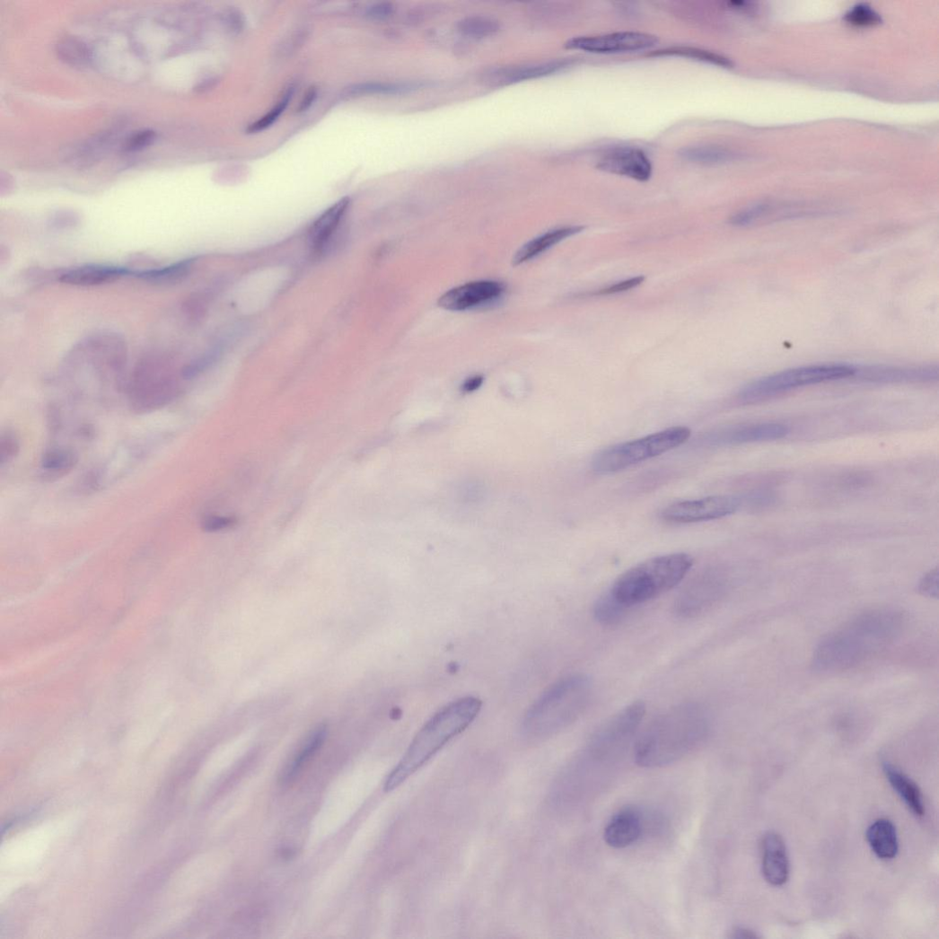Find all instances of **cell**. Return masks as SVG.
I'll use <instances>...</instances> for the list:
<instances>
[{"label":"cell","instance_id":"obj_1","mask_svg":"<svg viewBox=\"0 0 939 939\" xmlns=\"http://www.w3.org/2000/svg\"><path fill=\"white\" fill-rule=\"evenodd\" d=\"M906 623L905 615L894 609L862 613L821 640L813 664L818 671L830 672L856 667L896 642Z\"/></svg>","mask_w":939,"mask_h":939},{"label":"cell","instance_id":"obj_2","mask_svg":"<svg viewBox=\"0 0 939 939\" xmlns=\"http://www.w3.org/2000/svg\"><path fill=\"white\" fill-rule=\"evenodd\" d=\"M710 720L699 704L684 703L672 706L656 717L635 744L637 765L657 768L684 758L707 737Z\"/></svg>","mask_w":939,"mask_h":939},{"label":"cell","instance_id":"obj_3","mask_svg":"<svg viewBox=\"0 0 939 939\" xmlns=\"http://www.w3.org/2000/svg\"><path fill=\"white\" fill-rule=\"evenodd\" d=\"M481 708L480 699L466 697L450 703L434 715L425 723L389 776L385 791H394L420 770L476 720Z\"/></svg>","mask_w":939,"mask_h":939},{"label":"cell","instance_id":"obj_4","mask_svg":"<svg viewBox=\"0 0 939 939\" xmlns=\"http://www.w3.org/2000/svg\"><path fill=\"white\" fill-rule=\"evenodd\" d=\"M592 684L585 674L568 675L549 687L527 711L522 732L543 740L563 732L577 721L590 705Z\"/></svg>","mask_w":939,"mask_h":939},{"label":"cell","instance_id":"obj_5","mask_svg":"<svg viewBox=\"0 0 939 939\" xmlns=\"http://www.w3.org/2000/svg\"><path fill=\"white\" fill-rule=\"evenodd\" d=\"M693 566L694 559L688 553L662 555L627 570L610 591L622 605L630 609L654 601L677 586Z\"/></svg>","mask_w":939,"mask_h":939},{"label":"cell","instance_id":"obj_6","mask_svg":"<svg viewBox=\"0 0 939 939\" xmlns=\"http://www.w3.org/2000/svg\"><path fill=\"white\" fill-rule=\"evenodd\" d=\"M646 706L636 701L619 710L592 735L575 759V771L584 780L607 771L624 755L645 719Z\"/></svg>","mask_w":939,"mask_h":939},{"label":"cell","instance_id":"obj_7","mask_svg":"<svg viewBox=\"0 0 939 939\" xmlns=\"http://www.w3.org/2000/svg\"><path fill=\"white\" fill-rule=\"evenodd\" d=\"M691 435L688 426H676L644 438L610 446L592 457V472L609 476L624 471L685 444Z\"/></svg>","mask_w":939,"mask_h":939},{"label":"cell","instance_id":"obj_8","mask_svg":"<svg viewBox=\"0 0 939 939\" xmlns=\"http://www.w3.org/2000/svg\"><path fill=\"white\" fill-rule=\"evenodd\" d=\"M172 352L150 351L137 362L130 381L131 396L139 408H154L172 400L179 392V378Z\"/></svg>","mask_w":939,"mask_h":939},{"label":"cell","instance_id":"obj_9","mask_svg":"<svg viewBox=\"0 0 939 939\" xmlns=\"http://www.w3.org/2000/svg\"><path fill=\"white\" fill-rule=\"evenodd\" d=\"M856 373V366L845 364L795 367L748 383L739 391L737 399L742 404H753L797 389L853 377Z\"/></svg>","mask_w":939,"mask_h":939},{"label":"cell","instance_id":"obj_10","mask_svg":"<svg viewBox=\"0 0 939 939\" xmlns=\"http://www.w3.org/2000/svg\"><path fill=\"white\" fill-rule=\"evenodd\" d=\"M740 505V500L731 496H713L680 501L665 507L662 511L661 518L673 524L715 521L734 514Z\"/></svg>","mask_w":939,"mask_h":939},{"label":"cell","instance_id":"obj_11","mask_svg":"<svg viewBox=\"0 0 939 939\" xmlns=\"http://www.w3.org/2000/svg\"><path fill=\"white\" fill-rule=\"evenodd\" d=\"M654 35L638 31H620L596 36H580L570 39L566 48L569 50L592 54H619L645 51L658 44Z\"/></svg>","mask_w":939,"mask_h":939},{"label":"cell","instance_id":"obj_12","mask_svg":"<svg viewBox=\"0 0 939 939\" xmlns=\"http://www.w3.org/2000/svg\"><path fill=\"white\" fill-rule=\"evenodd\" d=\"M505 291L502 283L482 280L459 285L440 297L438 305L449 312H464L491 303Z\"/></svg>","mask_w":939,"mask_h":939},{"label":"cell","instance_id":"obj_13","mask_svg":"<svg viewBox=\"0 0 939 939\" xmlns=\"http://www.w3.org/2000/svg\"><path fill=\"white\" fill-rule=\"evenodd\" d=\"M605 172L646 182L653 175V164L646 154L635 147H619L608 152L597 163Z\"/></svg>","mask_w":939,"mask_h":939},{"label":"cell","instance_id":"obj_14","mask_svg":"<svg viewBox=\"0 0 939 939\" xmlns=\"http://www.w3.org/2000/svg\"><path fill=\"white\" fill-rule=\"evenodd\" d=\"M723 581L705 577L687 587L677 599L675 611L685 619L695 618L712 608L725 591Z\"/></svg>","mask_w":939,"mask_h":939},{"label":"cell","instance_id":"obj_15","mask_svg":"<svg viewBox=\"0 0 939 939\" xmlns=\"http://www.w3.org/2000/svg\"><path fill=\"white\" fill-rule=\"evenodd\" d=\"M787 434V426L779 423L750 424L714 434L708 442L716 446L740 445L780 440Z\"/></svg>","mask_w":939,"mask_h":939},{"label":"cell","instance_id":"obj_16","mask_svg":"<svg viewBox=\"0 0 939 939\" xmlns=\"http://www.w3.org/2000/svg\"><path fill=\"white\" fill-rule=\"evenodd\" d=\"M133 270L126 268L85 265L61 270L54 275L57 281L73 286L92 287L114 283L132 276Z\"/></svg>","mask_w":939,"mask_h":939},{"label":"cell","instance_id":"obj_17","mask_svg":"<svg viewBox=\"0 0 939 939\" xmlns=\"http://www.w3.org/2000/svg\"><path fill=\"white\" fill-rule=\"evenodd\" d=\"M645 831L643 814L636 808L627 807L619 811L608 823L604 839L613 848H626L637 842Z\"/></svg>","mask_w":939,"mask_h":939},{"label":"cell","instance_id":"obj_18","mask_svg":"<svg viewBox=\"0 0 939 939\" xmlns=\"http://www.w3.org/2000/svg\"><path fill=\"white\" fill-rule=\"evenodd\" d=\"M573 64L570 60H555L525 66H504L489 71L485 80L490 85L498 87L522 81L544 77L559 73Z\"/></svg>","mask_w":939,"mask_h":939},{"label":"cell","instance_id":"obj_19","mask_svg":"<svg viewBox=\"0 0 939 939\" xmlns=\"http://www.w3.org/2000/svg\"><path fill=\"white\" fill-rule=\"evenodd\" d=\"M762 873L765 880L775 885L785 884L790 873L785 844L778 834L767 833L762 840Z\"/></svg>","mask_w":939,"mask_h":939},{"label":"cell","instance_id":"obj_20","mask_svg":"<svg viewBox=\"0 0 939 939\" xmlns=\"http://www.w3.org/2000/svg\"><path fill=\"white\" fill-rule=\"evenodd\" d=\"M350 204V197L341 198L314 222L309 233V241L314 250L320 251L329 242L343 222Z\"/></svg>","mask_w":939,"mask_h":939},{"label":"cell","instance_id":"obj_21","mask_svg":"<svg viewBox=\"0 0 939 939\" xmlns=\"http://www.w3.org/2000/svg\"><path fill=\"white\" fill-rule=\"evenodd\" d=\"M856 375L873 382L931 381L937 378L936 366L900 367L868 366L857 367Z\"/></svg>","mask_w":939,"mask_h":939},{"label":"cell","instance_id":"obj_22","mask_svg":"<svg viewBox=\"0 0 939 939\" xmlns=\"http://www.w3.org/2000/svg\"><path fill=\"white\" fill-rule=\"evenodd\" d=\"M584 231V226H568L549 231L524 244L514 255L512 265L519 267L540 255L549 248Z\"/></svg>","mask_w":939,"mask_h":939},{"label":"cell","instance_id":"obj_23","mask_svg":"<svg viewBox=\"0 0 939 939\" xmlns=\"http://www.w3.org/2000/svg\"><path fill=\"white\" fill-rule=\"evenodd\" d=\"M882 767L883 772L894 791L899 794L917 817H923L925 805L917 785L889 762H884Z\"/></svg>","mask_w":939,"mask_h":939},{"label":"cell","instance_id":"obj_24","mask_svg":"<svg viewBox=\"0 0 939 939\" xmlns=\"http://www.w3.org/2000/svg\"><path fill=\"white\" fill-rule=\"evenodd\" d=\"M867 840L876 856L882 860H891L898 855V833L888 820L876 821L868 829Z\"/></svg>","mask_w":939,"mask_h":939},{"label":"cell","instance_id":"obj_25","mask_svg":"<svg viewBox=\"0 0 939 939\" xmlns=\"http://www.w3.org/2000/svg\"><path fill=\"white\" fill-rule=\"evenodd\" d=\"M195 264V259H185L162 268L133 270L132 276L154 285H176L189 276Z\"/></svg>","mask_w":939,"mask_h":939},{"label":"cell","instance_id":"obj_26","mask_svg":"<svg viewBox=\"0 0 939 939\" xmlns=\"http://www.w3.org/2000/svg\"><path fill=\"white\" fill-rule=\"evenodd\" d=\"M57 53L62 61L74 67H88L92 62L91 48L75 36L61 38L57 44Z\"/></svg>","mask_w":939,"mask_h":939},{"label":"cell","instance_id":"obj_27","mask_svg":"<svg viewBox=\"0 0 939 939\" xmlns=\"http://www.w3.org/2000/svg\"><path fill=\"white\" fill-rule=\"evenodd\" d=\"M424 83H382L367 82L353 85L347 91L348 97H361L364 95H394L408 93L423 88Z\"/></svg>","mask_w":939,"mask_h":939},{"label":"cell","instance_id":"obj_28","mask_svg":"<svg viewBox=\"0 0 939 939\" xmlns=\"http://www.w3.org/2000/svg\"><path fill=\"white\" fill-rule=\"evenodd\" d=\"M651 57H684L692 60L704 62L713 66H716L722 68H733L734 66L733 62L724 56L713 53L711 51L699 49L689 47H672L665 49L655 51L649 55Z\"/></svg>","mask_w":939,"mask_h":939},{"label":"cell","instance_id":"obj_29","mask_svg":"<svg viewBox=\"0 0 939 939\" xmlns=\"http://www.w3.org/2000/svg\"><path fill=\"white\" fill-rule=\"evenodd\" d=\"M77 455L70 450L53 449L42 455L40 468L49 478L67 475L77 464Z\"/></svg>","mask_w":939,"mask_h":939},{"label":"cell","instance_id":"obj_30","mask_svg":"<svg viewBox=\"0 0 939 939\" xmlns=\"http://www.w3.org/2000/svg\"><path fill=\"white\" fill-rule=\"evenodd\" d=\"M628 608L622 605L610 589L603 593L593 606V617L604 626H615L621 622Z\"/></svg>","mask_w":939,"mask_h":939},{"label":"cell","instance_id":"obj_31","mask_svg":"<svg viewBox=\"0 0 939 939\" xmlns=\"http://www.w3.org/2000/svg\"><path fill=\"white\" fill-rule=\"evenodd\" d=\"M328 731L325 725L318 728L313 734L309 738L306 744L303 746L300 753L296 755L293 760L287 773L286 781H292L302 772L304 765L310 761V759L316 754V752L321 748L326 738Z\"/></svg>","mask_w":939,"mask_h":939},{"label":"cell","instance_id":"obj_32","mask_svg":"<svg viewBox=\"0 0 939 939\" xmlns=\"http://www.w3.org/2000/svg\"><path fill=\"white\" fill-rule=\"evenodd\" d=\"M682 159L698 163L715 164L732 161L734 154L718 147L694 146L680 151Z\"/></svg>","mask_w":939,"mask_h":939},{"label":"cell","instance_id":"obj_33","mask_svg":"<svg viewBox=\"0 0 939 939\" xmlns=\"http://www.w3.org/2000/svg\"><path fill=\"white\" fill-rule=\"evenodd\" d=\"M459 31L468 37L485 38L499 31L497 21L484 16H471L462 19L458 23Z\"/></svg>","mask_w":939,"mask_h":939},{"label":"cell","instance_id":"obj_34","mask_svg":"<svg viewBox=\"0 0 939 939\" xmlns=\"http://www.w3.org/2000/svg\"><path fill=\"white\" fill-rule=\"evenodd\" d=\"M294 94V87L290 85L285 92L279 101L275 105L272 110L267 113L264 117L250 124L247 132L249 134H259L264 132L270 127L278 118L284 113L287 108L289 102L292 100Z\"/></svg>","mask_w":939,"mask_h":939},{"label":"cell","instance_id":"obj_35","mask_svg":"<svg viewBox=\"0 0 939 939\" xmlns=\"http://www.w3.org/2000/svg\"><path fill=\"white\" fill-rule=\"evenodd\" d=\"M845 20L852 25L858 27H873L882 23L881 16L871 7L860 4L851 9Z\"/></svg>","mask_w":939,"mask_h":939},{"label":"cell","instance_id":"obj_36","mask_svg":"<svg viewBox=\"0 0 939 939\" xmlns=\"http://www.w3.org/2000/svg\"><path fill=\"white\" fill-rule=\"evenodd\" d=\"M49 226L57 231H68L75 229L80 224V217L77 213L70 210H61L50 217Z\"/></svg>","mask_w":939,"mask_h":939},{"label":"cell","instance_id":"obj_37","mask_svg":"<svg viewBox=\"0 0 939 939\" xmlns=\"http://www.w3.org/2000/svg\"><path fill=\"white\" fill-rule=\"evenodd\" d=\"M157 135L154 131L146 130L139 132L125 143L123 149L125 152H137L150 146L155 140Z\"/></svg>","mask_w":939,"mask_h":939},{"label":"cell","instance_id":"obj_38","mask_svg":"<svg viewBox=\"0 0 939 939\" xmlns=\"http://www.w3.org/2000/svg\"><path fill=\"white\" fill-rule=\"evenodd\" d=\"M238 521L231 516H210L202 522V530L206 532H218L233 528Z\"/></svg>","mask_w":939,"mask_h":939},{"label":"cell","instance_id":"obj_39","mask_svg":"<svg viewBox=\"0 0 939 939\" xmlns=\"http://www.w3.org/2000/svg\"><path fill=\"white\" fill-rule=\"evenodd\" d=\"M20 444L17 438L8 434L2 437L0 441V461L2 464H5L13 461L19 453Z\"/></svg>","mask_w":939,"mask_h":939},{"label":"cell","instance_id":"obj_40","mask_svg":"<svg viewBox=\"0 0 939 939\" xmlns=\"http://www.w3.org/2000/svg\"><path fill=\"white\" fill-rule=\"evenodd\" d=\"M645 281V277L643 276L631 277L629 279H627V280L616 283L614 285H610L608 287L602 288V289L595 292L594 294H596V295H610V294H619V293H624V292H627V291H629V290H631L633 288L637 287L638 285H642Z\"/></svg>","mask_w":939,"mask_h":939},{"label":"cell","instance_id":"obj_41","mask_svg":"<svg viewBox=\"0 0 939 939\" xmlns=\"http://www.w3.org/2000/svg\"><path fill=\"white\" fill-rule=\"evenodd\" d=\"M938 571L935 569L928 573L919 584V591L924 595L937 597Z\"/></svg>","mask_w":939,"mask_h":939},{"label":"cell","instance_id":"obj_42","mask_svg":"<svg viewBox=\"0 0 939 939\" xmlns=\"http://www.w3.org/2000/svg\"><path fill=\"white\" fill-rule=\"evenodd\" d=\"M224 23L232 32L238 33L242 31L244 19L242 14L236 10H229L224 16Z\"/></svg>","mask_w":939,"mask_h":939},{"label":"cell","instance_id":"obj_43","mask_svg":"<svg viewBox=\"0 0 939 939\" xmlns=\"http://www.w3.org/2000/svg\"><path fill=\"white\" fill-rule=\"evenodd\" d=\"M393 13L394 7L391 4L382 3L371 6L367 10V16L373 20H385L390 18Z\"/></svg>","mask_w":939,"mask_h":939},{"label":"cell","instance_id":"obj_44","mask_svg":"<svg viewBox=\"0 0 939 939\" xmlns=\"http://www.w3.org/2000/svg\"><path fill=\"white\" fill-rule=\"evenodd\" d=\"M317 96H318L317 89L314 88V87L310 88V90L304 95V97H303L300 106H298L297 112L302 113V112H305L308 110H310L311 107L315 102V101L317 100Z\"/></svg>","mask_w":939,"mask_h":939},{"label":"cell","instance_id":"obj_45","mask_svg":"<svg viewBox=\"0 0 939 939\" xmlns=\"http://www.w3.org/2000/svg\"><path fill=\"white\" fill-rule=\"evenodd\" d=\"M483 382L484 377L482 375L470 377L463 382L462 391L467 393L474 392L482 386Z\"/></svg>","mask_w":939,"mask_h":939},{"label":"cell","instance_id":"obj_46","mask_svg":"<svg viewBox=\"0 0 939 939\" xmlns=\"http://www.w3.org/2000/svg\"><path fill=\"white\" fill-rule=\"evenodd\" d=\"M733 937L734 938H755L757 935L752 931L745 928H738L733 932Z\"/></svg>","mask_w":939,"mask_h":939}]
</instances>
